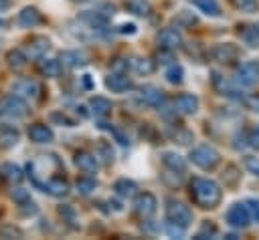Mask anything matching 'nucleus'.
Segmentation results:
<instances>
[{"mask_svg":"<svg viewBox=\"0 0 259 240\" xmlns=\"http://www.w3.org/2000/svg\"><path fill=\"white\" fill-rule=\"evenodd\" d=\"M61 173H65V167H63L61 159L53 153L38 155L36 159H32L28 163V175H30L32 184L38 190H42L55 198H61L69 192V184Z\"/></svg>","mask_w":259,"mask_h":240,"instance_id":"nucleus-1","label":"nucleus"},{"mask_svg":"<svg viewBox=\"0 0 259 240\" xmlns=\"http://www.w3.org/2000/svg\"><path fill=\"white\" fill-rule=\"evenodd\" d=\"M190 196L196 202V206L200 208H217L221 198H223V190L214 179L208 177H192L190 182Z\"/></svg>","mask_w":259,"mask_h":240,"instance_id":"nucleus-2","label":"nucleus"},{"mask_svg":"<svg viewBox=\"0 0 259 240\" xmlns=\"http://www.w3.org/2000/svg\"><path fill=\"white\" fill-rule=\"evenodd\" d=\"M188 157H190V161L194 165H198L200 169H206V171L214 169L219 165V161H221V153L212 145H206V143H200V145L192 147Z\"/></svg>","mask_w":259,"mask_h":240,"instance_id":"nucleus-3","label":"nucleus"},{"mask_svg":"<svg viewBox=\"0 0 259 240\" xmlns=\"http://www.w3.org/2000/svg\"><path fill=\"white\" fill-rule=\"evenodd\" d=\"M166 218H168V222L178 224V226H182L186 230L190 226V222H192V212L182 202H168V206H166Z\"/></svg>","mask_w":259,"mask_h":240,"instance_id":"nucleus-4","label":"nucleus"},{"mask_svg":"<svg viewBox=\"0 0 259 240\" xmlns=\"http://www.w3.org/2000/svg\"><path fill=\"white\" fill-rule=\"evenodd\" d=\"M2 109H4L6 115H10V117H14V119H24V117L28 115V111H30L26 99H22V97H18V95H14V93L4 99Z\"/></svg>","mask_w":259,"mask_h":240,"instance_id":"nucleus-5","label":"nucleus"},{"mask_svg":"<svg viewBox=\"0 0 259 240\" xmlns=\"http://www.w3.org/2000/svg\"><path fill=\"white\" fill-rule=\"evenodd\" d=\"M210 56L217 63H221V65H233L239 58V48L233 42H221V44H214L212 46Z\"/></svg>","mask_w":259,"mask_h":240,"instance_id":"nucleus-6","label":"nucleus"},{"mask_svg":"<svg viewBox=\"0 0 259 240\" xmlns=\"http://www.w3.org/2000/svg\"><path fill=\"white\" fill-rule=\"evenodd\" d=\"M251 222V216H249V210L245 204L237 202L233 204L229 210H227V224L233 226V228H247Z\"/></svg>","mask_w":259,"mask_h":240,"instance_id":"nucleus-7","label":"nucleus"},{"mask_svg":"<svg viewBox=\"0 0 259 240\" xmlns=\"http://www.w3.org/2000/svg\"><path fill=\"white\" fill-rule=\"evenodd\" d=\"M237 83L245 87H253L259 83V63L247 61L237 69Z\"/></svg>","mask_w":259,"mask_h":240,"instance_id":"nucleus-8","label":"nucleus"},{"mask_svg":"<svg viewBox=\"0 0 259 240\" xmlns=\"http://www.w3.org/2000/svg\"><path fill=\"white\" fill-rule=\"evenodd\" d=\"M134 198H136V200H134V208H136V212H138L142 218H150V216L156 212L158 200H156L154 194L144 192V194H136Z\"/></svg>","mask_w":259,"mask_h":240,"instance_id":"nucleus-9","label":"nucleus"},{"mask_svg":"<svg viewBox=\"0 0 259 240\" xmlns=\"http://www.w3.org/2000/svg\"><path fill=\"white\" fill-rule=\"evenodd\" d=\"M12 93L22 99H36L40 93V85L34 79H18L12 83Z\"/></svg>","mask_w":259,"mask_h":240,"instance_id":"nucleus-10","label":"nucleus"},{"mask_svg":"<svg viewBox=\"0 0 259 240\" xmlns=\"http://www.w3.org/2000/svg\"><path fill=\"white\" fill-rule=\"evenodd\" d=\"M158 44L164 48V50H176L182 46V36L178 30L174 28H162L158 32Z\"/></svg>","mask_w":259,"mask_h":240,"instance_id":"nucleus-11","label":"nucleus"},{"mask_svg":"<svg viewBox=\"0 0 259 240\" xmlns=\"http://www.w3.org/2000/svg\"><path fill=\"white\" fill-rule=\"evenodd\" d=\"M138 99L148 105V107H160L164 103V93L158 89V87H152V85H146L138 91Z\"/></svg>","mask_w":259,"mask_h":240,"instance_id":"nucleus-12","label":"nucleus"},{"mask_svg":"<svg viewBox=\"0 0 259 240\" xmlns=\"http://www.w3.org/2000/svg\"><path fill=\"white\" fill-rule=\"evenodd\" d=\"M174 107L182 115H194L198 111V97L192 93H182L174 99Z\"/></svg>","mask_w":259,"mask_h":240,"instance_id":"nucleus-13","label":"nucleus"},{"mask_svg":"<svg viewBox=\"0 0 259 240\" xmlns=\"http://www.w3.org/2000/svg\"><path fill=\"white\" fill-rule=\"evenodd\" d=\"M16 22H18V26H22V28H32V26H36V24L42 22V16H40V12H38L34 6H26V8H22V10L18 12Z\"/></svg>","mask_w":259,"mask_h":240,"instance_id":"nucleus-14","label":"nucleus"},{"mask_svg":"<svg viewBox=\"0 0 259 240\" xmlns=\"http://www.w3.org/2000/svg\"><path fill=\"white\" fill-rule=\"evenodd\" d=\"M212 83H214V89H217L221 95H225V97H233V99H243V91H239L237 85H233L231 81H227V79L221 77L219 73H214Z\"/></svg>","mask_w":259,"mask_h":240,"instance_id":"nucleus-15","label":"nucleus"},{"mask_svg":"<svg viewBox=\"0 0 259 240\" xmlns=\"http://www.w3.org/2000/svg\"><path fill=\"white\" fill-rule=\"evenodd\" d=\"M26 133H28V139L34 141V143H51L53 137H55L53 131H51V127L45 125V123H34V125H30Z\"/></svg>","mask_w":259,"mask_h":240,"instance_id":"nucleus-16","label":"nucleus"},{"mask_svg":"<svg viewBox=\"0 0 259 240\" xmlns=\"http://www.w3.org/2000/svg\"><path fill=\"white\" fill-rule=\"evenodd\" d=\"M105 87L111 89L113 93H123L127 89H132V79L123 73H111L107 79H105Z\"/></svg>","mask_w":259,"mask_h":240,"instance_id":"nucleus-17","label":"nucleus"},{"mask_svg":"<svg viewBox=\"0 0 259 240\" xmlns=\"http://www.w3.org/2000/svg\"><path fill=\"white\" fill-rule=\"evenodd\" d=\"M49 48H51V42L45 36H32L28 40V56L30 58H42Z\"/></svg>","mask_w":259,"mask_h":240,"instance_id":"nucleus-18","label":"nucleus"},{"mask_svg":"<svg viewBox=\"0 0 259 240\" xmlns=\"http://www.w3.org/2000/svg\"><path fill=\"white\" fill-rule=\"evenodd\" d=\"M59 63H61V67L75 69V67H81V65L87 63V54L81 52V50H65V52H61Z\"/></svg>","mask_w":259,"mask_h":240,"instance_id":"nucleus-19","label":"nucleus"},{"mask_svg":"<svg viewBox=\"0 0 259 240\" xmlns=\"http://www.w3.org/2000/svg\"><path fill=\"white\" fill-rule=\"evenodd\" d=\"M75 165L85 173H95L97 171V159H95V155H91L87 151H77L75 153Z\"/></svg>","mask_w":259,"mask_h":240,"instance_id":"nucleus-20","label":"nucleus"},{"mask_svg":"<svg viewBox=\"0 0 259 240\" xmlns=\"http://www.w3.org/2000/svg\"><path fill=\"white\" fill-rule=\"evenodd\" d=\"M162 163H164V167H168L170 171H176V173H184V169H186L184 157L174 153V151H166L162 155Z\"/></svg>","mask_w":259,"mask_h":240,"instance_id":"nucleus-21","label":"nucleus"},{"mask_svg":"<svg viewBox=\"0 0 259 240\" xmlns=\"http://www.w3.org/2000/svg\"><path fill=\"white\" fill-rule=\"evenodd\" d=\"M113 190L117 196L121 198H134L138 194V184L134 179H127V177H119L115 184H113Z\"/></svg>","mask_w":259,"mask_h":240,"instance_id":"nucleus-22","label":"nucleus"},{"mask_svg":"<svg viewBox=\"0 0 259 240\" xmlns=\"http://www.w3.org/2000/svg\"><path fill=\"white\" fill-rule=\"evenodd\" d=\"M6 61H8V67L14 71V73H20L26 65H28V56L22 52V50H8V54H6Z\"/></svg>","mask_w":259,"mask_h":240,"instance_id":"nucleus-23","label":"nucleus"},{"mask_svg":"<svg viewBox=\"0 0 259 240\" xmlns=\"http://www.w3.org/2000/svg\"><path fill=\"white\" fill-rule=\"evenodd\" d=\"M18 129L12 127V125H0V145L2 147H12L18 143Z\"/></svg>","mask_w":259,"mask_h":240,"instance_id":"nucleus-24","label":"nucleus"},{"mask_svg":"<svg viewBox=\"0 0 259 240\" xmlns=\"http://www.w3.org/2000/svg\"><path fill=\"white\" fill-rule=\"evenodd\" d=\"M127 69H132L138 75H150L154 71V63L150 58H142V56H134L132 61H125Z\"/></svg>","mask_w":259,"mask_h":240,"instance_id":"nucleus-25","label":"nucleus"},{"mask_svg":"<svg viewBox=\"0 0 259 240\" xmlns=\"http://www.w3.org/2000/svg\"><path fill=\"white\" fill-rule=\"evenodd\" d=\"M89 105H91V111L95 113V117H107L111 113V101L105 97H93Z\"/></svg>","mask_w":259,"mask_h":240,"instance_id":"nucleus-26","label":"nucleus"},{"mask_svg":"<svg viewBox=\"0 0 259 240\" xmlns=\"http://www.w3.org/2000/svg\"><path fill=\"white\" fill-rule=\"evenodd\" d=\"M125 8L136 16H150L152 12V4L148 0H127Z\"/></svg>","mask_w":259,"mask_h":240,"instance_id":"nucleus-27","label":"nucleus"},{"mask_svg":"<svg viewBox=\"0 0 259 240\" xmlns=\"http://www.w3.org/2000/svg\"><path fill=\"white\" fill-rule=\"evenodd\" d=\"M200 12L208 14V16H221V6L217 0H190Z\"/></svg>","mask_w":259,"mask_h":240,"instance_id":"nucleus-28","label":"nucleus"},{"mask_svg":"<svg viewBox=\"0 0 259 240\" xmlns=\"http://www.w3.org/2000/svg\"><path fill=\"white\" fill-rule=\"evenodd\" d=\"M61 69H63L61 63L55 61V58H42V61H40V73H42L45 77L55 79V77L61 75Z\"/></svg>","mask_w":259,"mask_h":240,"instance_id":"nucleus-29","label":"nucleus"},{"mask_svg":"<svg viewBox=\"0 0 259 240\" xmlns=\"http://www.w3.org/2000/svg\"><path fill=\"white\" fill-rule=\"evenodd\" d=\"M241 38H243L245 44L251 46V48L259 46V30H257V26H245V28L241 30Z\"/></svg>","mask_w":259,"mask_h":240,"instance_id":"nucleus-30","label":"nucleus"},{"mask_svg":"<svg viewBox=\"0 0 259 240\" xmlns=\"http://www.w3.org/2000/svg\"><path fill=\"white\" fill-rule=\"evenodd\" d=\"M0 173H2L8 182H20V179H22V169H20L18 165H14V163H4V165L0 167Z\"/></svg>","mask_w":259,"mask_h":240,"instance_id":"nucleus-31","label":"nucleus"},{"mask_svg":"<svg viewBox=\"0 0 259 240\" xmlns=\"http://www.w3.org/2000/svg\"><path fill=\"white\" fill-rule=\"evenodd\" d=\"M170 137H172L176 143H180V145H188L194 135H192V131H188L186 127H176L174 131H170Z\"/></svg>","mask_w":259,"mask_h":240,"instance_id":"nucleus-32","label":"nucleus"},{"mask_svg":"<svg viewBox=\"0 0 259 240\" xmlns=\"http://www.w3.org/2000/svg\"><path fill=\"white\" fill-rule=\"evenodd\" d=\"M223 182H225V186L235 188V186L241 182V173H239V169H237L235 165H229V167L223 171Z\"/></svg>","mask_w":259,"mask_h":240,"instance_id":"nucleus-33","label":"nucleus"},{"mask_svg":"<svg viewBox=\"0 0 259 240\" xmlns=\"http://www.w3.org/2000/svg\"><path fill=\"white\" fill-rule=\"evenodd\" d=\"M231 4L241 10V12H247V14H253L259 10V0H231Z\"/></svg>","mask_w":259,"mask_h":240,"instance_id":"nucleus-34","label":"nucleus"},{"mask_svg":"<svg viewBox=\"0 0 259 240\" xmlns=\"http://www.w3.org/2000/svg\"><path fill=\"white\" fill-rule=\"evenodd\" d=\"M182 77H184V69L180 65H170V69L166 71V81L172 85L182 83Z\"/></svg>","mask_w":259,"mask_h":240,"instance_id":"nucleus-35","label":"nucleus"},{"mask_svg":"<svg viewBox=\"0 0 259 240\" xmlns=\"http://www.w3.org/2000/svg\"><path fill=\"white\" fill-rule=\"evenodd\" d=\"M75 186H77V192H79V194L87 196V194H91V192L97 188V182H95L93 177H79Z\"/></svg>","mask_w":259,"mask_h":240,"instance_id":"nucleus-36","label":"nucleus"},{"mask_svg":"<svg viewBox=\"0 0 259 240\" xmlns=\"http://www.w3.org/2000/svg\"><path fill=\"white\" fill-rule=\"evenodd\" d=\"M243 163H245V169H247L249 173H253V175H257V177H259V157L247 155Z\"/></svg>","mask_w":259,"mask_h":240,"instance_id":"nucleus-37","label":"nucleus"},{"mask_svg":"<svg viewBox=\"0 0 259 240\" xmlns=\"http://www.w3.org/2000/svg\"><path fill=\"white\" fill-rule=\"evenodd\" d=\"M245 206H247V210H249V216H251L255 222H259V200H257V198H251V200L245 202Z\"/></svg>","mask_w":259,"mask_h":240,"instance_id":"nucleus-38","label":"nucleus"},{"mask_svg":"<svg viewBox=\"0 0 259 240\" xmlns=\"http://www.w3.org/2000/svg\"><path fill=\"white\" fill-rule=\"evenodd\" d=\"M166 232L172 238H182L184 236V228L178 226V224H172V222H166Z\"/></svg>","mask_w":259,"mask_h":240,"instance_id":"nucleus-39","label":"nucleus"},{"mask_svg":"<svg viewBox=\"0 0 259 240\" xmlns=\"http://www.w3.org/2000/svg\"><path fill=\"white\" fill-rule=\"evenodd\" d=\"M10 198H12L14 202L22 204V202H26L30 196H28V192H26V190H22V188H16V190H12V192H10Z\"/></svg>","mask_w":259,"mask_h":240,"instance_id":"nucleus-40","label":"nucleus"},{"mask_svg":"<svg viewBox=\"0 0 259 240\" xmlns=\"http://www.w3.org/2000/svg\"><path fill=\"white\" fill-rule=\"evenodd\" d=\"M99 153H101V159H103L105 163L113 161V151H111V147H109L107 143H101V145H99Z\"/></svg>","mask_w":259,"mask_h":240,"instance_id":"nucleus-41","label":"nucleus"},{"mask_svg":"<svg viewBox=\"0 0 259 240\" xmlns=\"http://www.w3.org/2000/svg\"><path fill=\"white\" fill-rule=\"evenodd\" d=\"M245 107L251 109V111H255V113H259V95H249V97H245Z\"/></svg>","mask_w":259,"mask_h":240,"instance_id":"nucleus-42","label":"nucleus"},{"mask_svg":"<svg viewBox=\"0 0 259 240\" xmlns=\"http://www.w3.org/2000/svg\"><path fill=\"white\" fill-rule=\"evenodd\" d=\"M217 234V228L214 226H208V224H204L202 226V230L196 234V240H204V238H208V236H214Z\"/></svg>","mask_w":259,"mask_h":240,"instance_id":"nucleus-43","label":"nucleus"},{"mask_svg":"<svg viewBox=\"0 0 259 240\" xmlns=\"http://www.w3.org/2000/svg\"><path fill=\"white\" fill-rule=\"evenodd\" d=\"M59 214H61L65 220L75 222V210H73L71 206H61V208H59Z\"/></svg>","mask_w":259,"mask_h":240,"instance_id":"nucleus-44","label":"nucleus"},{"mask_svg":"<svg viewBox=\"0 0 259 240\" xmlns=\"http://www.w3.org/2000/svg\"><path fill=\"white\" fill-rule=\"evenodd\" d=\"M117 32H121V34H134L136 32V24H121L119 28H117Z\"/></svg>","mask_w":259,"mask_h":240,"instance_id":"nucleus-45","label":"nucleus"},{"mask_svg":"<svg viewBox=\"0 0 259 240\" xmlns=\"http://www.w3.org/2000/svg\"><path fill=\"white\" fill-rule=\"evenodd\" d=\"M249 141H251V145H253L255 149H259V125H257V127L253 129V133H251Z\"/></svg>","mask_w":259,"mask_h":240,"instance_id":"nucleus-46","label":"nucleus"},{"mask_svg":"<svg viewBox=\"0 0 259 240\" xmlns=\"http://www.w3.org/2000/svg\"><path fill=\"white\" fill-rule=\"evenodd\" d=\"M0 234H10V236H20V232H18V230H14V228H4V230H0Z\"/></svg>","mask_w":259,"mask_h":240,"instance_id":"nucleus-47","label":"nucleus"},{"mask_svg":"<svg viewBox=\"0 0 259 240\" xmlns=\"http://www.w3.org/2000/svg\"><path fill=\"white\" fill-rule=\"evenodd\" d=\"M8 8H10V0H0V12H4Z\"/></svg>","mask_w":259,"mask_h":240,"instance_id":"nucleus-48","label":"nucleus"},{"mask_svg":"<svg viewBox=\"0 0 259 240\" xmlns=\"http://www.w3.org/2000/svg\"><path fill=\"white\" fill-rule=\"evenodd\" d=\"M255 26H257V30H259V22H257V24H255Z\"/></svg>","mask_w":259,"mask_h":240,"instance_id":"nucleus-49","label":"nucleus"},{"mask_svg":"<svg viewBox=\"0 0 259 240\" xmlns=\"http://www.w3.org/2000/svg\"><path fill=\"white\" fill-rule=\"evenodd\" d=\"M77 2H85V0H77Z\"/></svg>","mask_w":259,"mask_h":240,"instance_id":"nucleus-50","label":"nucleus"}]
</instances>
